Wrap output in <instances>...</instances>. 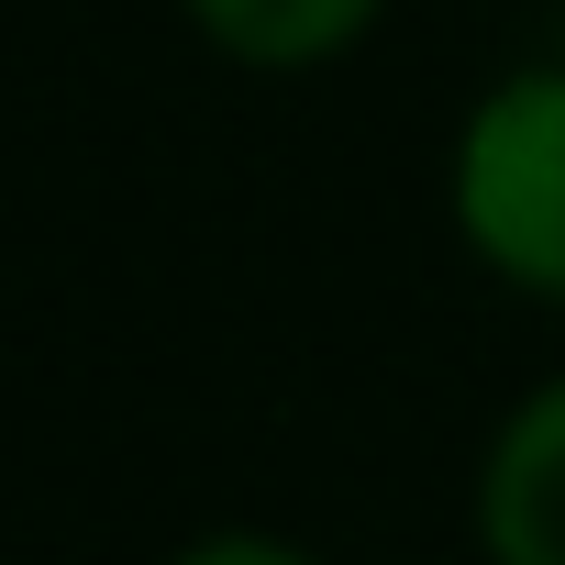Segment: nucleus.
Segmentation results:
<instances>
[{
	"label": "nucleus",
	"mask_w": 565,
	"mask_h": 565,
	"mask_svg": "<svg viewBox=\"0 0 565 565\" xmlns=\"http://www.w3.org/2000/svg\"><path fill=\"white\" fill-rule=\"evenodd\" d=\"M455 222H466L477 266H499L532 300H565V67L499 78L466 111Z\"/></svg>",
	"instance_id": "obj_1"
},
{
	"label": "nucleus",
	"mask_w": 565,
	"mask_h": 565,
	"mask_svg": "<svg viewBox=\"0 0 565 565\" xmlns=\"http://www.w3.org/2000/svg\"><path fill=\"white\" fill-rule=\"evenodd\" d=\"M477 543L488 565H565V377H543L499 422L477 466Z\"/></svg>",
	"instance_id": "obj_2"
},
{
	"label": "nucleus",
	"mask_w": 565,
	"mask_h": 565,
	"mask_svg": "<svg viewBox=\"0 0 565 565\" xmlns=\"http://www.w3.org/2000/svg\"><path fill=\"white\" fill-rule=\"evenodd\" d=\"M377 12H388V0H189V23H200L222 56H244V67H322V56H344Z\"/></svg>",
	"instance_id": "obj_3"
},
{
	"label": "nucleus",
	"mask_w": 565,
	"mask_h": 565,
	"mask_svg": "<svg viewBox=\"0 0 565 565\" xmlns=\"http://www.w3.org/2000/svg\"><path fill=\"white\" fill-rule=\"evenodd\" d=\"M178 565H322V554H300V543H277V532H211V543H189Z\"/></svg>",
	"instance_id": "obj_4"
}]
</instances>
